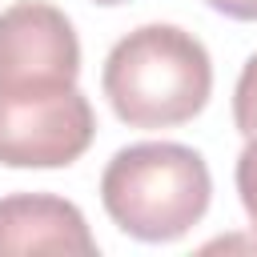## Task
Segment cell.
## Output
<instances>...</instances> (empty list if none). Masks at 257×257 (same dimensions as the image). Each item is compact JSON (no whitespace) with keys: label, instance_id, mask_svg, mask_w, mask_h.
<instances>
[{"label":"cell","instance_id":"cell-5","mask_svg":"<svg viewBox=\"0 0 257 257\" xmlns=\"http://www.w3.org/2000/svg\"><path fill=\"white\" fill-rule=\"evenodd\" d=\"M16 253H96L84 213L52 193H12L0 197V257Z\"/></svg>","mask_w":257,"mask_h":257},{"label":"cell","instance_id":"cell-8","mask_svg":"<svg viewBox=\"0 0 257 257\" xmlns=\"http://www.w3.org/2000/svg\"><path fill=\"white\" fill-rule=\"evenodd\" d=\"M205 4L233 20H257V0H205Z\"/></svg>","mask_w":257,"mask_h":257},{"label":"cell","instance_id":"cell-6","mask_svg":"<svg viewBox=\"0 0 257 257\" xmlns=\"http://www.w3.org/2000/svg\"><path fill=\"white\" fill-rule=\"evenodd\" d=\"M233 120H237V133L245 141L257 137V52L245 60V68L237 76V88H233Z\"/></svg>","mask_w":257,"mask_h":257},{"label":"cell","instance_id":"cell-4","mask_svg":"<svg viewBox=\"0 0 257 257\" xmlns=\"http://www.w3.org/2000/svg\"><path fill=\"white\" fill-rule=\"evenodd\" d=\"M76 76H80V40L60 8L44 0H20L0 12V84L76 80Z\"/></svg>","mask_w":257,"mask_h":257},{"label":"cell","instance_id":"cell-9","mask_svg":"<svg viewBox=\"0 0 257 257\" xmlns=\"http://www.w3.org/2000/svg\"><path fill=\"white\" fill-rule=\"evenodd\" d=\"M92 4H104V8H112V4H128V0H92Z\"/></svg>","mask_w":257,"mask_h":257},{"label":"cell","instance_id":"cell-3","mask_svg":"<svg viewBox=\"0 0 257 257\" xmlns=\"http://www.w3.org/2000/svg\"><path fill=\"white\" fill-rule=\"evenodd\" d=\"M96 116L76 80L0 84V165L64 169L88 153Z\"/></svg>","mask_w":257,"mask_h":257},{"label":"cell","instance_id":"cell-7","mask_svg":"<svg viewBox=\"0 0 257 257\" xmlns=\"http://www.w3.org/2000/svg\"><path fill=\"white\" fill-rule=\"evenodd\" d=\"M237 193H241V205H245V217L257 233V137L241 149L237 157Z\"/></svg>","mask_w":257,"mask_h":257},{"label":"cell","instance_id":"cell-1","mask_svg":"<svg viewBox=\"0 0 257 257\" xmlns=\"http://www.w3.org/2000/svg\"><path fill=\"white\" fill-rule=\"evenodd\" d=\"M100 88L128 128H173L209 104L213 60L185 28L141 24L104 56Z\"/></svg>","mask_w":257,"mask_h":257},{"label":"cell","instance_id":"cell-2","mask_svg":"<svg viewBox=\"0 0 257 257\" xmlns=\"http://www.w3.org/2000/svg\"><path fill=\"white\" fill-rule=\"evenodd\" d=\"M104 213L137 241L185 237L213 201V177L197 149L177 141H141L120 149L100 173Z\"/></svg>","mask_w":257,"mask_h":257}]
</instances>
